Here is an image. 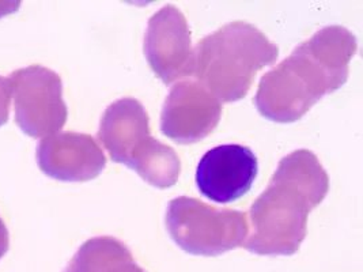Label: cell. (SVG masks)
Segmentation results:
<instances>
[{"label": "cell", "mask_w": 363, "mask_h": 272, "mask_svg": "<svg viewBox=\"0 0 363 272\" xmlns=\"http://www.w3.org/2000/svg\"><path fill=\"white\" fill-rule=\"evenodd\" d=\"M357 50V37L346 28H323L263 75L255 97L259 113L283 124L303 118L324 96L346 84Z\"/></svg>", "instance_id": "cell-1"}, {"label": "cell", "mask_w": 363, "mask_h": 272, "mask_svg": "<svg viewBox=\"0 0 363 272\" xmlns=\"http://www.w3.org/2000/svg\"><path fill=\"white\" fill-rule=\"evenodd\" d=\"M330 191L328 173L315 154L297 150L281 158L264 192L252 204V233L244 248L260 256H293L306 237L308 217Z\"/></svg>", "instance_id": "cell-2"}, {"label": "cell", "mask_w": 363, "mask_h": 272, "mask_svg": "<svg viewBox=\"0 0 363 272\" xmlns=\"http://www.w3.org/2000/svg\"><path fill=\"white\" fill-rule=\"evenodd\" d=\"M194 74L219 101L235 102L248 94L252 82L279 56V48L262 30L234 21L199 41Z\"/></svg>", "instance_id": "cell-3"}, {"label": "cell", "mask_w": 363, "mask_h": 272, "mask_svg": "<svg viewBox=\"0 0 363 272\" xmlns=\"http://www.w3.org/2000/svg\"><path fill=\"white\" fill-rule=\"evenodd\" d=\"M99 139L113 162L136 171L150 186H176L182 173L180 158L152 137L149 115L140 101L128 97L111 103L102 115Z\"/></svg>", "instance_id": "cell-4"}, {"label": "cell", "mask_w": 363, "mask_h": 272, "mask_svg": "<svg viewBox=\"0 0 363 272\" xmlns=\"http://www.w3.org/2000/svg\"><path fill=\"white\" fill-rule=\"evenodd\" d=\"M165 221L170 238L194 256L222 255L244 246L249 234L245 212L219 210L188 196L170 200Z\"/></svg>", "instance_id": "cell-5"}, {"label": "cell", "mask_w": 363, "mask_h": 272, "mask_svg": "<svg viewBox=\"0 0 363 272\" xmlns=\"http://www.w3.org/2000/svg\"><path fill=\"white\" fill-rule=\"evenodd\" d=\"M9 78L19 130L30 137L57 134L68 118L62 78L40 64L19 68Z\"/></svg>", "instance_id": "cell-6"}, {"label": "cell", "mask_w": 363, "mask_h": 272, "mask_svg": "<svg viewBox=\"0 0 363 272\" xmlns=\"http://www.w3.org/2000/svg\"><path fill=\"white\" fill-rule=\"evenodd\" d=\"M145 56L152 72L166 86L194 74L195 52L191 30L177 7L167 4L150 18Z\"/></svg>", "instance_id": "cell-7"}, {"label": "cell", "mask_w": 363, "mask_h": 272, "mask_svg": "<svg viewBox=\"0 0 363 272\" xmlns=\"http://www.w3.org/2000/svg\"><path fill=\"white\" fill-rule=\"evenodd\" d=\"M222 116V103L198 81L173 86L161 113V131L176 143L189 144L210 135Z\"/></svg>", "instance_id": "cell-8"}, {"label": "cell", "mask_w": 363, "mask_h": 272, "mask_svg": "<svg viewBox=\"0 0 363 272\" xmlns=\"http://www.w3.org/2000/svg\"><path fill=\"white\" fill-rule=\"evenodd\" d=\"M259 171L255 153L241 144H222L208 150L198 164L196 186L215 203H231L247 195Z\"/></svg>", "instance_id": "cell-9"}, {"label": "cell", "mask_w": 363, "mask_h": 272, "mask_svg": "<svg viewBox=\"0 0 363 272\" xmlns=\"http://www.w3.org/2000/svg\"><path fill=\"white\" fill-rule=\"evenodd\" d=\"M35 158L44 174L63 183L94 180L106 166L97 140L78 132H57L44 137L37 146Z\"/></svg>", "instance_id": "cell-10"}, {"label": "cell", "mask_w": 363, "mask_h": 272, "mask_svg": "<svg viewBox=\"0 0 363 272\" xmlns=\"http://www.w3.org/2000/svg\"><path fill=\"white\" fill-rule=\"evenodd\" d=\"M63 272H146L131 251L113 237H96L83 242Z\"/></svg>", "instance_id": "cell-11"}, {"label": "cell", "mask_w": 363, "mask_h": 272, "mask_svg": "<svg viewBox=\"0 0 363 272\" xmlns=\"http://www.w3.org/2000/svg\"><path fill=\"white\" fill-rule=\"evenodd\" d=\"M13 97V86L10 78L0 75V127L9 121L10 103Z\"/></svg>", "instance_id": "cell-12"}, {"label": "cell", "mask_w": 363, "mask_h": 272, "mask_svg": "<svg viewBox=\"0 0 363 272\" xmlns=\"http://www.w3.org/2000/svg\"><path fill=\"white\" fill-rule=\"evenodd\" d=\"M10 248V234L6 223L0 218V259L9 252Z\"/></svg>", "instance_id": "cell-13"}, {"label": "cell", "mask_w": 363, "mask_h": 272, "mask_svg": "<svg viewBox=\"0 0 363 272\" xmlns=\"http://www.w3.org/2000/svg\"><path fill=\"white\" fill-rule=\"evenodd\" d=\"M21 1H0V18L13 14L19 10Z\"/></svg>", "instance_id": "cell-14"}]
</instances>
